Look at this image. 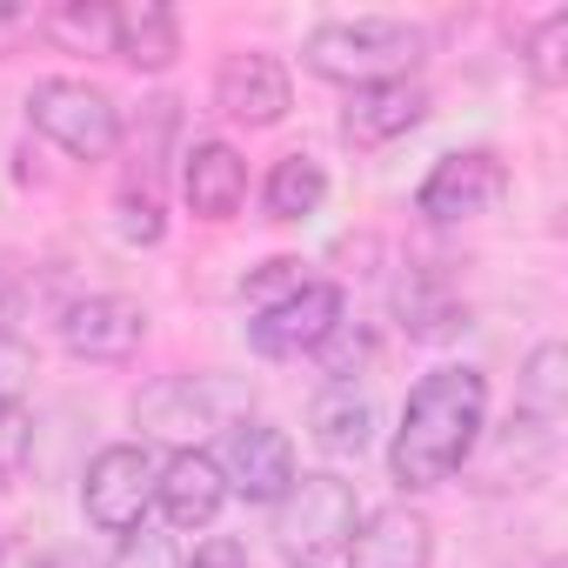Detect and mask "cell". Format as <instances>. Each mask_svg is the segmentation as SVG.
<instances>
[{
  "mask_svg": "<svg viewBox=\"0 0 568 568\" xmlns=\"http://www.w3.org/2000/svg\"><path fill=\"white\" fill-rule=\"evenodd\" d=\"M154 501L174 528H207L227 501V481H221V462L201 455V448H174L168 468L154 475Z\"/></svg>",
  "mask_w": 568,
  "mask_h": 568,
  "instance_id": "obj_12",
  "label": "cell"
},
{
  "mask_svg": "<svg viewBox=\"0 0 568 568\" xmlns=\"http://www.w3.org/2000/svg\"><path fill=\"white\" fill-rule=\"evenodd\" d=\"M28 121H34L54 148H68L74 161H108V154L121 148V114H114V101H108L101 88H88V81H41V88L28 94Z\"/></svg>",
  "mask_w": 568,
  "mask_h": 568,
  "instance_id": "obj_3",
  "label": "cell"
},
{
  "mask_svg": "<svg viewBox=\"0 0 568 568\" xmlns=\"http://www.w3.org/2000/svg\"><path fill=\"white\" fill-rule=\"evenodd\" d=\"M28 382H34V348L14 328H0V402H14Z\"/></svg>",
  "mask_w": 568,
  "mask_h": 568,
  "instance_id": "obj_25",
  "label": "cell"
},
{
  "mask_svg": "<svg viewBox=\"0 0 568 568\" xmlns=\"http://www.w3.org/2000/svg\"><path fill=\"white\" fill-rule=\"evenodd\" d=\"M61 342L81 362H134L148 342V308L128 295H81L61 308Z\"/></svg>",
  "mask_w": 568,
  "mask_h": 568,
  "instance_id": "obj_8",
  "label": "cell"
},
{
  "mask_svg": "<svg viewBox=\"0 0 568 568\" xmlns=\"http://www.w3.org/2000/svg\"><path fill=\"white\" fill-rule=\"evenodd\" d=\"M302 288H308L302 261H295V254H274V261H261V267L241 281V302H247L254 315H267V308H281V302H295Z\"/></svg>",
  "mask_w": 568,
  "mask_h": 568,
  "instance_id": "obj_23",
  "label": "cell"
},
{
  "mask_svg": "<svg viewBox=\"0 0 568 568\" xmlns=\"http://www.w3.org/2000/svg\"><path fill=\"white\" fill-rule=\"evenodd\" d=\"M28 442H34V422H28L14 402H0V475L28 462Z\"/></svg>",
  "mask_w": 568,
  "mask_h": 568,
  "instance_id": "obj_28",
  "label": "cell"
},
{
  "mask_svg": "<svg viewBox=\"0 0 568 568\" xmlns=\"http://www.w3.org/2000/svg\"><path fill=\"white\" fill-rule=\"evenodd\" d=\"M141 415L161 428V435H201V428H214V388L194 375V382H161L148 402H141Z\"/></svg>",
  "mask_w": 568,
  "mask_h": 568,
  "instance_id": "obj_21",
  "label": "cell"
},
{
  "mask_svg": "<svg viewBox=\"0 0 568 568\" xmlns=\"http://www.w3.org/2000/svg\"><path fill=\"white\" fill-rule=\"evenodd\" d=\"M114 54L128 68H141V74L174 68V54H181L174 8H161V0H128V8H114Z\"/></svg>",
  "mask_w": 568,
  "mask_h": 568,
  "instance_id": "obj_15",
  "label": "cell"
},
{
  "mask_svg": "<svg viewBox=\"0 0 568 568\" xmlns=\"http://www.w3.org/2000/svg\"><path fill=\"white\" fill-rule=\"evenodd\" d=\"M308 68L322 81L342 88H382V81H408L428 54V34L415 21H388V14H362V21H322L308 34Z\"/></svg>",
  "mask_w": 568,
  "mask_h": 568,
  "instance_id": "obj_2",
  "label": "cell"
},
{
  "mask_svg": "<svg viewBox=\"0 0 568 568\" xmlns=\"http://www.w3.org/2000/svg\"><path fill=\"white\" fill-rule=\"evenodd\" d=\"M528 68L541 88H561L568 81V8H555L535 34H528Z\"/></svg>",
  "mask_w": 568,
  "mask_h": 568,
  "instance_id": "obj_24",
  "label": "cell"
},
{
  "mask_svg": "<svg viewBox=\"0 0 568 568\" xmlns=\"http://www.w3.org/2000/svg\"><path fill=\"white\" fill-rule=\"evenodd\" d=\"M328 201V174L315 154H281L274 174H267V214L274 221H308L315 207Z\"/></svg>",
  "mask_w": 568,
  "mask_h": 568,
  "instance_id": "obj_17",
  "label": "cell"
},
{
  "mask_svg": "<svg viewBox=\"0 0 568 568\" xmlns=\"http://www.w3.org/2000/svg\"><path fill=\"white\" fill-rule=\"evenodd\" d=\"M0 568H54L41 548H0Z\"/></svg>",
  "mask_w": 568,
  "mask_h": 568,
  "instance_id": "obj_31",
  "label": "cell"
},
{
  "mask_svg": "<svg viewBox=\"0 0 568 568\" xmlns=\"http://www.w3.org/2000/svg\"><path fill=\"white\" fill-rule=\"evenodd\" d=\"M174 141V101H141V121H134V174H128V194L141 201H161V154Z\"/></svg>",
  "mask_w": 568,
  "mask_h": 568,
  "instance_id": "obj_20",
  "label": "cell"
},
{
  "mask_svg": "<svg viewBox=\"0 0 568 568\" xmlns=\"http://www.w3.org/2000/svg\"><path fill=\"white\" fill-rule=\"evenodd\" d=\"M114 568H174V541L168 535H154L148 521L121 541V555H114Z\"/></svg>",
  "mask_w": 568,
  "mask_h": 568,
  "instance_id": "obj_27",
  "label": "cell"
},
{
  "mask_svg": "<svg viewBox=\"0 0 568 568\" xmlns=\"http://www.w3.org/2000/svg\"><path fill=\"white\" fill-rule=\"evenodd\" d=\"M34 28H48L61 48L74 54H114V8H94V0H68V8H48Z\"/></svg>",
  "mask_w": 568,
  "mask_h": 568,
  "instance_id": "obj_22",
  "label": "cell"
},
{
  "mask_svg": "<svg viewBox=\"0 0 568 568\" xmlns=\"http://www.w3.org/2000/svg\"><path fill=\"white\" fill-rule=\"evenodd\" d=\"M308 428L328 455H362L368 428H375V408H368V395H355V382H328L308 408Z\"/></svg>",
  "mask_w": 568,
  "mask_h": 568,
  "instance_id": "obj_16",
  "label": "cell"
},
{
  "mask_svg": "<svg viewBox=\"0 0 568 568\" xmlns=\"http://www.w3.org/2000/svg\"><path fill=\"white\" fill-rule=\"evenodd\" d=\"M281 508V541L295 555H328L355 535L362 508H355V488L342 475H295V488L274 501Z\"/></svg>",
  "mask_w": 568,
  "mask_h": 568,
  "instance_id": "obj_5",
  "label": "cell"
},
{
  "mask_svg": "<svg viewBox=\"0 0 568 568\" xmlns=\"http://www.w3.org/2000/svg\"><path fill=\"white\" fill-rule=\"evenodd\" d=\"M335 328H342V288H335V281H308L295 302L267 308V315L247 328V342H254L261 355H274V362H288V355H315Z\"/></svg>",
  "mask_w": 568,
  "mask_h": 568,
  "instance_id": "obj_9",
  "label": "cell"
},
{
  "mask_svg": "<svg viewBox=\"0 0 568 568\" xmlns=\"http://www.w3.org/2000/svg\"><path fill=\"white\" fill-rule=\"evenodd\" d=\"M548 568H568V561H548Z\"/></svg>",
  "mask_w": 568,
  "mask_h": 568,
  "instance_id": "obj_32",
  "label": "cell"
},
{
  "mask_svg": "<svg viewBox=\"0 0 568 568\" xmlns=\"http://www.w3.org/2000/svg\"><path fill=\"white\" fill-rule=\"evenodd\" d=\"M395 302H402L408 335H422V342H448L455 328H468V308H462L455 295H442V281H435V274H408Z\"/></svg>",
  "mask_w": 568,
  "mask_h": 568,
  "instance_id": "obj_19",
  "label": "cell"
},
{
  "mask_svg": "<svg viewBox=\"0 0 568 568\" xmlns=\"http://www.w3.org/2000/svg\"><path fill=\"white\" fill-rule=\"evenodd\" d=\"M561 408H568V348L541 342L521 368V422L548 428V422H561Z\"/></svg>",
  "mask_w": 568,
  "mask_h": 568,
  "instance_id": "obj_18",
  "label": "cell"
},
{
  "mask_svg": "<svg viewBox=\"0 0 568 568\" xmlns=\"http://www.w3.org/2000/svg\"><path fill=\"white\" fill-rule=\"evenodd\" d=\"M322 355H328V375H335V382H355V368H362L375 348H368V335H355V342H348V335L335 328V335L322 342Z\"/></svg>",
  "mask_w": 568,
  "mask_h": 568,
  "instance_id": "obj_29",
  "label": "cell"
},
{
  "mask_svg": "<svg viewBox=\"0 0 568 568\" xmlns=\"http://www.w3.org/2000/svg\"><path fill=\"white\" fill-rule=\"evenodd\" d=\"M221 94V114L241 121V128H274L281 114L295 108V88H288V68H281L274 54H234L214 81Z\"/></svg>",
  "mask_w": 568,
  "mask_h": 568,
  "instance_id": "obj_11",
  "label": "cell"
},
{
  "mask_svg": "<svg viewBox=\"0 0 568 568\" xmlns=\"http://www.w3.org/2000/svg\"><path fill=\"white\" fill-rule=\"evenodd\" d=\"M435 561V528L422 508H375L348 535V568H428Z\"/></svg>",
  "mask_w": 568,
  "mask_h": 568,
  "instance_id": "obj_10",
  "label": "cell"
},
{
  "mask_svg": "<svg viewBox=\"0 0 568 568\" xmlns=\"http://www.w3.org/2000/svg\"><path fill=\"white\" fill-rule=\"evenodd\" d=\"M154 475H161V468H154V455H148V448H134V442L101 448V455L88 462V488H81L88 521H94V528H108V535H134V528L148 521Z\"/></svg>",
  "mask_w": 568,
  "mask_h": 568,
  "instance_id": "obj_4",
  "label": "cell"
},
{
  "mask_svg": "<svg viewBox=\"0 0 568 568\" xmlns=\"http://www.w3.org/2000/svg\"><path fill=\"white\" fill-rule=\"evenodd\" d=\"M501 201H508V168L488 148H468V154L435 161L428 181H422V194H415V207L428 221H475V214H495Z\"/></svg>",
  "mask_w": 568,
  "mask_h": 568,
  "instance_id": "obj_6",
  "label": "cell"
},
{
  "mask_svg": "<svg viewBox=\"0 0 568 568\" xmlns=\"http://www.w3.org/2000/svg\"><path fill=\"white\" fill-rule=\"evenodd\" d=\"M187 568H254V555H247V541L214 535V541H201V548H194V561H187Z\"/></svg>",
  "mask_w": 568,
  "mask_h": 568,
  "instance_id": "obj_30",
  "label": "cell"
},
{
  "mask_svg": "<svg viewBox=\"0 0 568 568\" xmlns=\"http://www.w3.org/2000/svg\"><path fill=\"white\" fill-rule=\"evenodd\" d=\"M428 121V94L415 81H382V88H355L348 94V114H342V134L355 148H388L402 134H415Z\"/></svg>",
  "mask_w": 568,
  "mask_h": 568,
  "instance_id": "obj_13",
  "label": "cell"
},
{
  "mask_svg": "<svg viewBox=\"0 0 568 568\" xmlns=\"http://www.w3.org/2000/svg\"><path fill=\"white\" fill-rule=\"evenodd\" d=\"M221 481L241 495V501H281L295 488V442L267 428V422H234L227 428V448H221Z\"/></svg>",
  "mask_w": 568,
  "mask_h": 568,
  "instance_id": "obj_7",
  "label": "cell"
},
{
  "mask_svg": "<svg viewBox=\"0 0 568 568\" xmlns=\"http://www.w3.org/2000/svg\"><path fill=\"white\" fill-rule=\"evenodd\" d=\"M161 234H168V221H161V201L121 194V241H134V247H154Z\"/></svg>",
  "mask_w": 568,
  "mask_h": 568,
  "instance_id": "obj_26",
  "label": "cell"
},
{
  "mask_svg": "<svg viewBox=\"0 0 568 568\" xmlns=\"http://www.w3.org/2000/svg\"><path fill=\"white\" fill-rule=\"evenodd\" d=\"M481 422H488V382L475 368H435L415 382L408 408H402V428H395V481L402 488H435L448 481L475 442H481Z\"/></svg>",
  "mask_w": 568,
  "mask_h": 568,
  "instance_id": "obj_1",
  "label": "cell"
},
{
  "mask_svg": "<svg viewBox=\"0 0 568 568\" xmlns=\"http://www.w3.org/2000/svg\"><path fill=\"white\" fill-rule=\"evenodd\" d=\"M181 194L201 221H234L247 201V161L227 141H194V154L181 168Z\"/></svg>",
  "mask_w": 568,
  "mask_h": 568,
  "instance_id": "obj_14",
  "label": "cell"
},
{
  "mask_svg": "<svg viewBox=\"0 0 568 568\" xmlns=\"http://www.w3.org/2000/svg\"><path fill=\"white\" fill-rule=\"evenodd\" d=\"M295 568H308V561H295Z\"/></svg>",
  "mask_w": 568,
  "mask_h": 568,
  "instance_id": "obj_33",
  "label": "cell"
}]
</instances>
